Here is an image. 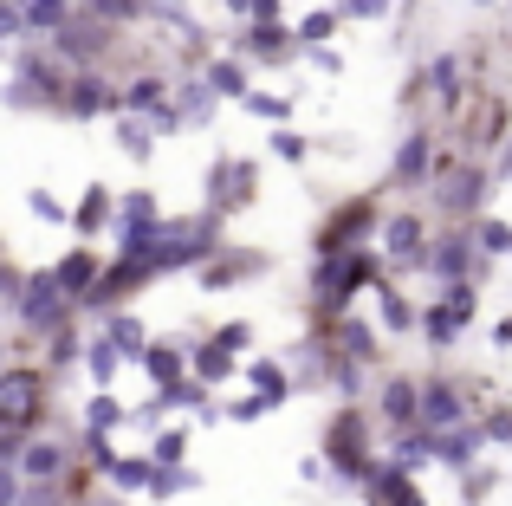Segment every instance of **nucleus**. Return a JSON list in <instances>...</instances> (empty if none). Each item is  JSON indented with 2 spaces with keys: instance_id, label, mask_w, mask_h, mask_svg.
<instances>
[{
  "instance_id": "nucleus-4",
  "label": "nucleus",
  "mask_w": 512,
  "mask_h": 506,
  "mask_svg": "<svg viewBox=\"0 0 512 506\" xmlns=\"http://www.w3.org/2000/svg\"><path fill=\"white\" fill-rule=\"evenodd\" d=\"M480 247H487V253H512V228H506V221H487V228H480Z\"/></svg>"
},
{
  "instance_id": "nucleus-5",
  "label": "nucleus",
  "mask_w": 512,
  "mask_h": 506,
  "mask_svg": "<svg viewBox=\"0 0 512 506\" xmlns=\"http://www.w3.org/2000/svg\"><path fill=\"white\" fill-rule=\"evenodd\" d=\"M415 234H422L415 221H396V228H389V247H396V253H415Z\"/></svg>"
},
{
  "instance_id": "nucleus-2",
  "label": "nucleus",
  "mask_w": 512,
  "mask_h": 506,
  "mask_svg": "<svg viewBox=\"0 0 512 506\" xmlns=\"http://www.w3.org/2000/svg\"><path fill=\"white\" fill-rule=\"evenodd\" d=\"M480 455V435L474 429H454L448 442H441V461H474Z\"/></svg>"
},
{
  "instance_id": "nucleus-1",
  "label": "nucleus",
  "mask_w": 512,
  "mask_h": 506,
  "mask_svg": "<svg viewBox=\"0 0 512 506\" xmlns=\"http://www.w3.org/2000/svg\"><path fill=\"white\" fill-rule=\"evenodd\" d=\"M428 422H461V396L448 390V383H435V390H428Z\"/></svg>"
},
{
  "instance_id": "nucleus-3",
  "label": "nucleus",
  "mask_w": 512,
  "mask_h": 506,
  "mask_svg": "<svg viewBox=\"0 0 512 506\" xmlns=\"http://www.w3.org/2000/svg\"><path fill=\"white\" fill-rule=\"evenodd\" d=\"M435 266H441V273H448V279H461V273H467V241H461V234H454V241H441Z\"/></svg>"
},
{
  "instance_id": "nucleus-7",
  "label": "nucleus",
  "mask_w": 512,
  "mask_h": 506,
  "mask_svg": "<svg viewBox=\"0 0 512 506\" xmlns=\"http://www.w3.org/2000/svg\"><path fill=\"white\" fill-rule=\"evenodd\" d=\"M493 338H500V344H512V318H506V325H500V331H493Z\"/></svg>"
},
{
  "instance_id": "nucleus-6",
  "label": "nucleus",
  "mask_w": 512,
  "mask_h": 506,
  "mask_svg": "<svg viewBox=\"0 0 512 506\" xmlns=\"http://www.w3.org/2000/svg\"><path fill=\"white\" fill-rule=\"evenodd\" d=\"M422 156H428V143H422V137H415V143H409V150H402V176H422Z\"/></svg>"
}]
</instances>
